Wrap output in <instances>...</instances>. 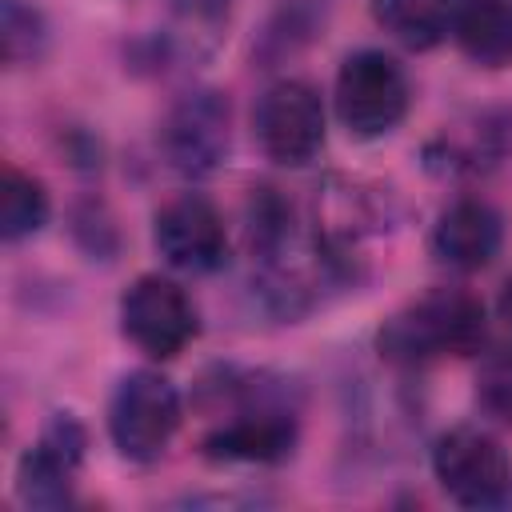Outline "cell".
Listing matches in <instances>:
<instances>
[{
    "label": "cell",
    "mask_w": 512,
    "mask_h": 512,
    "mask_svg": "<svg viewBox=\"0 0 512 512\" xmlns=\"http://www.w3.org/2000/svg\"><path fill=\"white\" fill-rule=\"evenodd\" d=\"M488 336L484 304L464 288H432L400 308L376 332V348L392 364H428L436 356H472Z\"/></svg>",
    "instance_id": "1"
},
{
    "label": "cell",
    "mask_w": 512,
    "mask_h": 512,
    "mask_svg": "<svg viewBox=\"0 0 512 512\" xmlns=\"http://www.w3.org/2000/svg\"><path fill=\"white\" fill-rule=\"evenodd\" d=\"M180 428V392L164 372H128L108 400V436L124 460H156Z\"/></svg>",
    "instance_id": "2"
},
{
    "label": "cell",
    "mask_w": 512,
    "mask_h": 512,
    "mask_svg": "<svg viewBox=\"0 0 512 512\" xmlns=\"http://www.w3.org/2000/svg\"><path fill=\"white\" fill-rule=\"evenodd\" d=\"M408 100V76L388 52L360 48L336 72V116L356 140L388 136L404 120Z\"/></svg>",
    "instance_id": "3"
},
{
    "label": "cell",
    "mask_w": 512,
    "mask_h": 512,
    "mask_svg": "<svg viewBox=\"0 0 512 512\" xmlns=\"http://www.w3.org/2000/svg\"><path fill=\"white\" fill-rule=\"evenodd\" d=\"M252 132L268 160L284 168H304L324 148V104L304 80H276L260 92L252 108Z\"/></svg>",
    "instance_id": "4"
},
{
    "label": "cell",
    "mask_w": 512,
    "mask_h": 512,
    "mask_svg": "<svg viewBox=\"0 0 512 512\" xmlns=\"http://www.w3.org/2000/svg\"><path fill=\"white\" fill-rule=\"evenodd\" d=\"M432 476L464 508H492L512 488L504 444L480 428H448L432 444Z\"/></svg>",
    "instance_id": "5"
},
{
    "label": "cell",
    "mask_w": 512,
    "mask_h": 512,
    "mask_svg": "<svg viewBox=\"0 0 512 512\" xmlns=\"http://www.w3.org/2000/svg\"><path fill=\"white\" fill-rule=\"evenodd\" d=\"M228 144H232V112H228V96L216 88H196L180 96L164 116L160 148L180 176L192 180L212 176L224 164Z\"/></svg>",
    "instance_id": "6"
},
{
    "label": "cell",
    "mask_w": 512,
    "mask_h": 512,
    "mask_svg": "<svg viewBox=\"0 0 512 512\" xmlns=\"http://www.w3.org/2000/svg\"><path fill=\"white\" fill-rule=\"evenodd\" d=\"M124 336L152 360H172L196 336V308L168 276H136L120 296Z\"/></svg>",
    "instance_id": "7"
},
{
    "label": "cell",
    "mask_w": 512,
    "mask_h": 512,
    "mask_svg": "<svg viewBox=\"0 0 512 512\" xmlns=\"http://www.w3.org/2000/svg\"><path fill=\"white\" fill-rule=\"evenodd\" d=\"M88 436L76 416L56 412L40 440L16 464V492L28 508H64L72 504V480L84 460Z\"/></svg>",
    "instance_id": "8"
},
{
    "label": "cell",
    "mask_w": 512,
    "mask_h": 512,
    "mask_svg": "<svg viewBox=\"0 0 512 512\" xmlns=\"http://www.w3.org/2000/svg\"><path fill=\"white\" fill-rule=\"evenodd\" d=\"M152 244L180 272H212L228 260L224 220L212 208V200H204L196 192L176 196L172 204H164L156 212Z\"/></svg>",
    "instance_id": "9"
},
{
    "label": "cell",
    "mask_w": 512,
    "mask_h": 512,
    "mask_svg": "<svg viewBox=\"0 0 512 512\" xmlns=\"http://www.w3.org/2000/svg\"><path fill=\"white\" fill-rule=\"evenodd\" d=\"M292 448H296V420L276 404L244 408L204 436V452L212 460H236V464H276Z\"/></svg>",
    "instance_id": "10"
},
{
    "label": "cell",
    "mask_w": 512,
    "mask_h": 512,
    "mask_svg": "<svg viewBox=\"0 0 512 512\" xmlns=\"http://www.w3.org/2000/svg\"><path fill=\"white\" fill-rule=\"evenodd\" d=\"M504 244V220L488 200H456L432 228V256L456 272H476L496 260Z\"/></svg>",
    "instance_id": "11"
},
{
    "label": "cell",
    "mask_w": 512,
    "mask_h": 512,
    "mask_svg": "<svg viewBox=\"0 0 512 512\" xmlns=\"http://www.w3.org/2000/svg\"><path fill=\"white\" fill-rule=\"evenodd\" d=\"M448 32L472 64H512V0H452Z\"/></svg>",
    "instance_id": "12"
},
{
    "label": "cell",
    "mask_w": 512,
    "mask_h": 512,
    "mask_svg": "<svg viewBox=\"0 0 512 512\" xmlns=\"http://www.w3.org/2000/svg\"><path fill=\"white\" fill-rule=\"evenodd\" d=\"M376 24L412 52H428L448 36L452 0H372Z\"/></svg>",
    "instance_id": "13"
},
{
    "label": "cell",
    "mask_w": 512,
    "mask_h": 512,
    "mask_svg": "<svg viewBox=\"0 0 512 512\" xmlns=\"http://www.w3.org/2000/svg\"><path fill=\"white\" fill-rule=\"evenodd\" d=\"M48 212H52V204H48L44 184L20 168H8L4 184H0V236L8 244L36 236L48 224Z\"/></svg>",
    "instance_id": "14"
},
{
    "label": "cell",
    "mask_w": 512,
    "mask_h": 512,
    "mask_svg": "<svg viewBox=\"0 0 512 512\" xmlns=\"http://www.w3.org/2000/svg\"><path fill=\"white\" fill-rule=\"evenodd\" d=\"M324 28V4H316V0H284L276 12H272V20L264 24V32H260V60H284V56H292L296 48H304L316 32Z\"/></svg>",
    "instance_id": "15"
},
{
    "label": "cell",
    "mask_w": 512,
    "mask_h": 512,
    "mask_svg": "<svg viewBox=\"0 0 512 512\" xmlns=\"http://www.w3.org/2000/svg\"><path fill=\"white\" fill-rule=\"evenodd\" d=\"M248 244L260 260H276L292 244V208L268 184L252 188L248 196Z\"/></svg>",
    "instance_id": "16"
},
{
    "label": "cell",
    "mask_w": 512,
    "mask_h": 512,
    "mask_svg": "<svg viewBox=\"0 0 512 512\" xmlns=\"http://www.w3.org/2000/svg\"><path fill=\"white\" fill-rule=\"evenodd\" d=\"M48 44V24L36 4L28 0H4L0 4V48L4 64H32L40 60Z\"/></svg>",
    "instance_id": "17"
},
{
    "label": "cell",
    "mask_w": 512,
    "mask_h": 512,
    "mask_svg": "<svg viewBox=\"0 0 512 512\" xmlns=\"http://www.w3.org/2000/svg\"><path fill=\"white\" fill-rule=\"evenodd\" d=\"M476 404L492 420L512 424V348L488 352L480 360V372H476Z\"/></svg>",
    "instance_id": "18"
},
{
    "label": "cell",
    "mask_w": 512,
    "mask_h": 512,
    "mask_svg": "<svg viewBox=\"0 0 512 512\" xmlns=\"http://www.w3.org/2000/svg\"><path fill=\"white\" fill-rule=\"evenodd\" d=\"M496 308H500V320L508 324V332H512V280L500 288V300H496Z\"/></svg>",
    "instance_id": "19"
}]
</instances>
